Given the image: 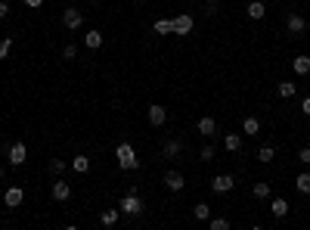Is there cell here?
Listing matches in <instances>:
<instances>
[{
	"instance_id": "obj_9",
	"label": "cell",
	"mask_w": 310,
	"mask_h": 230,
	"mask_svg": "<svg viewBox=\"0 0 310 230\" xmlns=\"http://www.w3.org/2000/svg\"><path fill=\"white\" fill-rule=\"evenodd\" d=\"M192 16H177V19H174V34H180V38H186V34H192Z\"/></svg>"
},
{
	"instance_id": "obj_25",
	"label": "cell",
	"mask_w": 310,
	"mask_h": 230,
	"mask_svg": "<svg viewBox=\"0 0 310 230\" xmlns=\"http://www.w3.org/2000/svg\"><path fill=\"white\" fill-rule=\"evenodd\" d=\"M152 31L155 34H174V19H155Z\"/></svg>"
},
{
	"instance_id": "obj_29",
	"label": "cell",
	"mask_w": 310,
	"mask_h": 230,
	"mask_svg": "<svg viewBox=\"0 0 310 230\" xmlns=\"http://www.w3.org/2000/svg\"><path fill=\"white\" fill-rule=\"evenodd\" d=\"M13 50V38H0V59H7Z\"/></svg>"
},
{
	"instance_id": "obj_14",
	"label": "cell",
	"mask_w": 310,
	"mask_h": 230,
	"mask_svg": "<svg viewBox=\"0 0 310 230\" xmlns=\"http://www.w3.org/2000/svg\"><path fill=\"white\" fill-rule=\"evenodd\" d=\"M245 16H248V19H254V22H258V19H264V16H267V7L261 4V0H251V4L245 7Z\"/></svg>"
},
{
	"instance_id": "obj_6",
	"label": "cell",
	"mask_w": 310,
	"mask_h": 230,
	"mask_svg": "<svg viewBox=\"0 0 310 230\" xmlns=\"http://www.w3.org/2000/svg\"><path fill=\"white\" fill-rule=\"evenodd\" d=\"M4 202H7V208H19V205L25 202V190H22V187H7Z\"/></svg>"
},
{
	"instance_id": "obj_35",
	"label": "cell",
	"mask_w": 310,
	"mask_h": 230,
	"mask_svg": "<svg viewBox=\"0 0 310 230\" xmlns=\"http://www.w3.org/2000/svg\"><path fill=\"white\" fill-rule=\"evenodd\" d=\"M25 7H28V10H41L44 0H25Z\"/></svg>"
},
{
	"instance_id": "obj_23",
	"label": "cell",
	"mask_w": 310,
	"mask_h": 230,
	"mask_svg": "<svg viewBox=\"0 0 310 230\" xmlns=\"http://www.w3.org/2000/svg\"><path fill=\"white\" fill-rule=\"evenodd\" d=\"M71 171H78V174H87L90 171V159L81 152V156H75V159H71Z\"/></svg>"
},
{
	"instance_id": "obj_1",
	"label": "cell",
	"mask_w": 310,
	"mask_h": 230,
	"mask_svg": "<svg viewBox=\"0 0 310 230\" xmlns=\"http://www.w3.org/2000/svg\"><path fill=\"white\" fill-rule=\"evenodd\" d=\"M115 159H118V168H121V171H137V168H140L137 149H134L131 143H118V146H115Z\"/></svg>"
},
{
	"instance_id": "obj_28",
	"label": "cell",
	"mask_w": 310,
	"mask_h": 230,
	"mask_svg": "<svg viewBox=\"0 0 310 230\" xmlns=\"http://www.w3.org/2000/svg\"><path fill=\"white\" fill-rule=\"evenodd\" d=\"M208 227H211V230H227V227H230V218H208Z\"/></svg>"
},
{
	"instance_id": "obj_10",
	"label": "cell",
	"mask_w": 310,
	"mask_h": 230,
	"mask_svg": "<svg viewBox=\"0 0 310 230\" xmlns=\"http://www.w3.org/2000/svg\"><path fill=\"white\" fill-rule=\"evenodd\" d=\"M165 187H168L171 193H183V187H186L183 174H180V171H168V174H165Z\"/></svg>"
},
{
	"instance_id": "obj_36",
	"label": "cell",
	"mask_w": 310,
	"mask_h": 230,
	"mask_svg": "<svg viewBox=\"0 0 310 230\" xmlns=\"http://www.w3.org/2000/svg\"><path fill=\"white\" fill-rule=\"evenodd\" d=\"M205 13H208V16H214V13H217V0H208V7H205Z\"/></svg>"
},
{
	"instance_id": "obj_18",
	"label": "cell",
	"mask_w": 310,
	"mask_h": 230,
	"mask_svg": "<svg viewBox=\"0 0 310 230\" xmlns=\"http://www.w3.org/2000/svg\"><path fill=\"white\" fill-rule=\"evenodd\" d=\"M276 91H279V100H291V97L298 94V84L295 81H279Z\"/></svg>"
},
{
	"instance_id": "obj_17",
	"label": "cell",
	"mask_w": 310,
	"mask_h": 230,
	"mask_svg": "<svg viewBox=\"0 0 310 230\" xmlns=\"http://www.w3.org/2000/svg\"><path fill=\"white\" fill-rule=\"evenodd\" d=\"M180 149H183V143H180V140H165V146H161V156H165V159H177Z\"/></svg>"
},
{
	"instance_id": "obj_16",
	"label": "cell",
	"mask_w": 310,
	"mask_h": 230,
	"mask_svg": "<svg viewBox=\"0 0 310 230\" xmlns=\"http://www.w3.org/2000/svg\"><path fill=\"white\" fill-rule=\"evenodd\" d=\"M242 134H248V137H258V134H261V121L254 118V115L242 118Z\"/></svg>"
},
{
	"instance_id": "obj_39",
	"label": "cell",
	"mask_w": 310,
	"mask_h": 230,
	"mask_svg": "<svg viewBox=\"0 0 310 230\" xmlns=\"http://www.w3.org/2000/svg\"><path fill=\"white\" fill-rule=\"evenodd\" d=\"M137 4H146V0H137Z\"/></svg>"
},
{
	"instance_id": "obj_37",
	"label": "cell",
	"mask_w": 310,
	"mask_h": 230,
	"mask_svg": "<svg viewBox=\"0 0 310 230\" xmlns=\"http://www.w3.org/2000/svg\"><path fill=\"white\" fill-rule=\"evenodd\" d=\"M301 109H304V115H310V97H304V103H301Z\"/></svg>"
},
{
	"instance_id": "obj_13",
	"label": "cell",
	"mask_w": 310,
	"mask_h": 230,
	"mask_svg": "<svg viewBox=\"0 0 310 230\" xmlns=\"http://www.w3.org/2000/svg\"><path fill=\"white\" fill-rule=\"evenodd\" d=\"M198 134H202V137H214L217 134V121L211 118V115H205V118H198Z\"/></svg>"
},
{
	"instance_id": "obj_21",
	"label": "cell",
	"mask_w": 310,
	"mask_h": 230,
	"mask_svg": "<svg viewBox=\"0 0 310 230\" xmlns=\"http://www.w3.org/2000/svg\"><path fill=\"white\" fill-rule=\"evenodd\" d=\"M118 215H121V208H106L102 215H99V224H102V227H115V224H118Z\"/></svg>"
},
{
	"instance_id": "obj_12",
	"label": "cell",
	"mask_w": 310,
	"mask_h": 230,
	"mask_svg": "<svg viewBox=\"0 0 310 230\" xmlns=\"http://www.w3.org/2000/svg\"><path fill=\"white\" fill-rule=\"evenodd\" d=\"M102 41H106V38H102V31H96V28H90V31L84 34V47H87V50H99V47H102Z\"/></svg>"
},
{
	"instance_id": "obj_4",
	"label": "cell",
	"mask_w": 310,
	"mask_h": 230,
	"mask_svg": "<svg viewBox=\"0 0 310 230\" xmlns=\"http://www.w3.org/2000/svg\"><path fill=\"white\" fill-rule=\"evenodd\" d=\"M146 118H149V125H152V128H161V125L168 121V109H165V106H158V103H152V106H149V112H146Z\"/></svg>"
},
{
	"instance_id": "obj_31",
	"label": "cell",
	"mask_w": 310,
	"mask_h": 230,
	"mask_svg": "<svg viewBox=\"0 0 310 230\" xmlns=\"http://www.w3.org/2000/svg\"><path fill=\"white\" fill-rule=\"evenodd\" d=\"M65 171V162H62V159H53V162H50V174H62Z\"/></svg>"
},
{
	"instance_id": "obj_8",
	"label": "cell",
	"mask_w": 310,
	"mask_h": 230,
	"mask_svg": "<svg viewBox=\"0 0 310 230\" xmlns=\"http://www.w3.org/2000/svg\"><path fill=\"white\" fill-rule=\"evenodd\" d=\"M233 187H236L233 174H217V178L211 181V190H214V193H221V196H224V193H230Z\"/></svg>"
},
{
	"instance_id": "obj_19",
	"label": "cell",
	"mask_w": 310,
	"mask_h": 230,
	"mask_svg": "<svg viewBox=\"0 0 310 230\" xmlns=\"http://www.w3.org/2000/svg\"><path fill=\"white\" fill-rule=\"evenodd\" d=\"M224 149L227 152H239L242 149V134H227L224 137Z\"/></svg>"
},
{
	"instance_id": "obj_5",
	"label": "cell",
	"mask_w": 310,
	"mask_h": 230,
	"mask_svg": "<svg viewBox=\"0 0 310 230\" xmlns=\"http://www.w3.org/2000/svg\"><path fill=\"white\" fill-rule=\"evenodd\" d=\"M62 22H65V28L78 31V28L84 25V13H81V10H75V7H68V10L62 13Z\"/></svg>"
},
{
	"instance_id": "obj_11",
	"label": "cell",
	"mask_w": 310,
	"mask_h": 230,
	"mask_svg": "<svg viewBox=\"0 0 310 230\" xmlns=\"http://www.w3.org/2000/svg\"><path fill=\"white\" fill-rule=\"evenodd\" d=\"M50 196L56 199V202H68V199H71V187H68L65 181H56V184L50 187Z\"/></svg>"
},
{
	"instance_id": "obj_32",
	"label": "cell",
	"mask_w": 310,
	"mask_h": 230,
	"mask_svg": "<svg viewBox=\"0 0 310 230\" xmlns=\"http://www.w3.org/2000/svg\"><path fill=\"white\" fill-rule=\"evenodd\" d=\"M202 159H205V162H211V159H214V146H211V143L202 146Z\"/></svg>"
},
{
	"instance_id": "obj_15",
	"label": "cell",
	"mask_w": 310,
	"mask_h": 230,
	"mask_svg": "<svg viewBox=\"0 0 310 230\" xmlns=\"http://www.w3.org/2000/svg\"><path fill=\"white\" fill-rule=\"evenodd\" d=\"M291 72H295V75H310V56H304V53L295 56V59H291Z\"/></svg>"
},
{
	"instance_id": "obj_3",
	"label": "cell",
	"mask_w": 310,
	"mask_h": 230,
	"mask_svg": "<svg viewBox=\"0 0 310 230\" xmlns=\"http://www.w3.org/2000/svg\"><path fill=\"white\" fill-rule=\"evenodd\" d=\"M25 159H28V146L22 143V140H16V143L10 146V165L19 168V165H25Z\"/></svg>"
},
{
	"instance_id": "obj_33",
	"label": "cell",
	"mask_w": 310,
	"mask_h": 230,
	"mask_svg": "<svg viewBox=\"0 0 310 230\" xmlns=\"http://www.w3.org/2000/svg\"><path fill=\"white\" fill-rule=\"evenodd\" d=\"M298 159H301V162H304V165H310V146H304V149L298 152Z\"/></svg>"
},
{
	"instance_id": "obj_7",
	"label": "cell",
	"mask_w": 310,
	"mask_h": 230,
	"mask_svg": "<svg viewBox=\"0 0 310 230\" xmlns=\"http://www.w3.org/2000/svg\"><path fill=\"white\" fill-rule=\"evenodd\" d=\"M285 28H288L291 34H304V31H307V19H304L301 13H288V16H285Z\"/></svg>"
},
{
	"instance_id": "obj_38",
	"label": "cell",
	"mask_w": 310,
	"mask_h": 230,
	"mask_svg": "<svg viewBox=\"0 0 310 230\" xmlns=\"http://www.w3.org/2000/svg\"><path fill=\"white\" fill-rule=\"evenodd\" d=\"M0 181H4V168H0Z\"/></svg>"
},
{
	"instance_id": "obj_22",
	"label": "cell",
	"mask_w": 310,
	"mask_h": 230,
	"mask_svg": "<svg viewBox=\"0 0 310 230\" xmlns=\"http://www.w3.org/2000/svg\"><path fill=\"white\" fill-rule=\"evenodd\" d=\"M295 190L301 193V196H310V174L307 171H301L298 178H295Z\"/></svg>"
},
{
	"instance_id": "obj_24",
	"label": "cell",
	"mask_w": 310,
	"mask_h": 230,
	"mask_svg": "<svg viewBox=\"0 0 310 230\" xmlns=\"http://www.w3.org/2000/svg\"><path fill=\"white\" fill-rule=\"evenodd\" d=\"M192 218H195V221H208V218H211V205H208V202L192 205Z\"/></svg>"
},
{
	"instance_id": "obj_40",
	"label": "cell",
	"mask_w": 310,
	"mask_h": 230,
	"mask_svg": "<svg viewBox=\"0 0 310 230\" xmlns=\"http://www.w3.org/2000/svg\"><path fill=\"white\" fill-rule=\"evenodd\" d=\"M186 4H195V0H186Z\"/></svg>"
},
{
	"instance_id": "obj_34",
	"label": "cell",
	"mask_w": 310,
	"mask_h": 230,
	"mask_svg": "<svg viewBox=\"0 0 310 230\" xmlns=\"http://www.w3.org/2000/svg\"><path fill=\"white\" fill-rule=\"evenodd\" d=\"M7 16H10V4H7V0H0V19H7Z\"/></svg>"
},
{
	"instance_id": "obj_27",
	"label": "cell",
	"mask_w": 310,
	"mask_h": 230,
	"mask_svg": "<svg viewBox=\"0 0 310 230\" xmlns=\"http://www.w3.org/2000/svg\"><path fill=\"white\" fill-rule=\"evenodd\" d=\"M254 199H270V184H254Z\"/></svg>"
},
{
	"instance_id": "obj_30",
	"label": "cell",
	"mask_w": 310,
	"mask_h": 230,
	"mask_svg": "<svg viewBox=\"0 0 310 230\" xmlns=\"http://www.w3.org/2000/svg\"><path fill=\"white\" fill-rule=\"evenodd\" d=\"M78 56V44H65V50H62V59H75Z\"/></svg>"
},
{
	"instance_id": "obj_26",
	"label": "cell",
	"mask_w": 310,
	"mask_h": 230,
	"mask_svg": "<svg viewBox=\"0 0 310 230\" xmlns=\"http://www.w3.org/2000/svg\"><path fill=\"white\" fill-rule=\"evenodd\" d=\"M273 159H276V149H273L270 143H264L261 149H258V162H264V165H270Z\"/></svg>"
},
{
	"instance_id": "obj_20",
	"label": "cell",
	"mask_w": 310,
	"mask_h": 230,
	"mask_svg": "<svg viewBox=\"0 0 310 230\" xmlns=\"http://www.w3.org/2000/svg\"><path fill=\"white\" fill-rule=\"evenodd\" d=\"M270 215H273V218H285V215H288V202H285L282 196L273 199V202H270Z\"/></svg>"
},
{
	"instance_id": "obj_2",
	"label": "cell",
	"mask_w": 310,
	"mask_h": 230,
	"mask_svg": "<svg viewBox=\"0 0 310 230\" xmlns=\"http://www.w3.org/2000/svg\"><path fill=\"white\" fill-rule=\"evenodd\" d=\"M121 211H124V215H140V211H143V199L137 196V193H124V196H121V205H118Z\"/></svg>"
}]
</instances>
